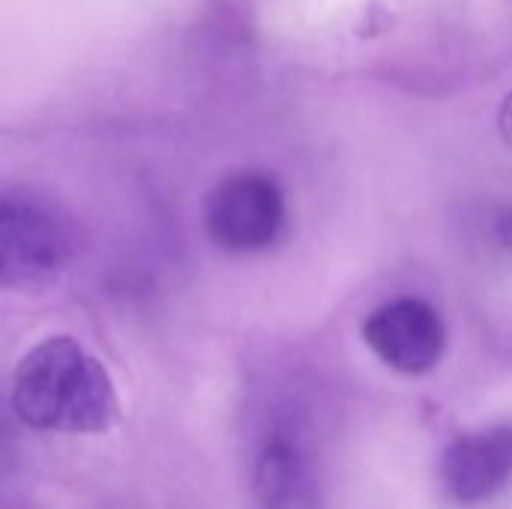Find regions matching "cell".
<instances>
[{
    "label": "cell",
    "mask_w": 512,
    "mask_h": 509,
    "mask_svg": "<svg viewBox=\"0 0 512 509\" xmlns=\"http://www.w3.org/2000/svg\"><path fill=\"white\" fill-rule=\"evenodd\" d=\"M75 255L66 210L24 183H0V294L45 291Z\"/></svg>",
    "instance_id": "cell-2"
},
{
    "label": "cell",
    "mask_w": 512,
    "mask_h": 509,
    "mask_svg": "<svg viewBox=\"0 0 512 509\" xmlns=\"http://www.w3.org/2000/svg\"><path fill=\"white\" fill-rule=\"evenodd\" d=\"M369 348L393 369L405 375H423L435 369L444 354V324L441 315L414 297L393 300L381 306L363 324Z\"/></svg>",
    "instance_id": "cell-4"
},
{
    "label": "cell",
    "mask_w": 512,
    "mask_h": 509,
    "mask_svg": "<svg viewBox=\"0 0 512 509\" xmlns=\"http://www.w3.org/2000/svg\"><path fill=\"white\" fill-rule=\"evenodd\" d=\"M498 132H501L504 144L512 150V90L504 96V102L498 108Z\"/></svg>",
    "instance_id": "cell-6"
},
{
    "label": "cell",
    "mask_w": 512,
    "mask_h": 509,
    "mask_svg": "<svg viewBox=\"0 0 512 509\" xmlns=\"http://www.w3.org/2000/svg\"><path fill=\"white\" fill-rule=\"evenodd\" d=\"M512 474V429H489L450 444L441 462L447 492L462 504L492 498Z\"/></svg>",
    "instance_id": "cell-5"
},
{
    "label": "cell",
    "mask_w": 512,
    "mask_h": 509,
    "mask_svg": "<svg viewBox=\"0 0 512 509\" xmlns=\"http://www.w3.org/2000/svg\"><path fill=\"white\" fill-rule=\"evenodd\" d=\"M210 240L234 255L261 252L279 240L285 225V198L273 177L237 171L219 180L204 201Z\"/></svg>",
    "instance_id": "cell-3"
},
{
    "label": "cell",
    "mask_w": 512,
    "mask_h": 509,
    "mask_svg": "<svg viewBox=\"0 0 512 509\" xmlns=\"http://www.w3.org/2000/svg\"><path fill=\"white\" fill-rule=\"evenodd\" d=\"M12 411L36 432L99 435L120 420L108 369L72 336L36 342L15 366Z\"/></svg>",
    "instance_id": "cell-1"
}]
</instances>
